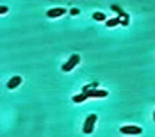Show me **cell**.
Segmentation results:
<instances>
[{"mask_svg": "<svg viewBox=\"0 0 155 137\" xmlns=\"http://www.w3.org/2000/svg\"><path fill=\"white\" fill-rule=\"evenodd\" d=\"M112 11H116V13H118V15H120V18H123V16L127 15V13H125V11H121V9H120V7H118V5H112Z\"/></svg>", "mask_w": 155, "mask_h": 137, "instance_id": "30bf717a", "label": "cell"}, {"mask_svg": "<svg viewBox=\"0 0 155 137\" xmlns=\"http://www.w3.org/2000/svg\"><path fill=\"white\" fill-rule=\"evenodd\" d=\"M7 11H9V7H7V5H0V15H5Z\"/></svg>", "mask_w": 155, "mask_h": 137, "instance_id": "8fae6325", "label": "cell"}, {"mask_svg": "<svg viewBox=\"0 0 155 137\" xmlns=\"http://www.w3.org/2000/svg\"><path fill=\"white\" fill-rule=\"evenodd\" d=\"M70 13H71V15H73V16H77V15H78V9H77V7H73V9H71Z\"/></svg>", "mask_w": 155, "mask_h": 137, "instance_id": "7c38bea8", "label": "cell"}, {"mask_svg": "<svg viewBox=\"0 0 155 137\" xmlns=\"http://www.w3.org/2000/svg\"><path fill=\"white\" fill-rule=\"evenodd\" d=\"M78 62H80V55H78V54H73V55H71V57H70L68 61L62 64L61 70L64 71V73H70V71H71V70H73V68L77 66Z\"/></svg>", "mask_w": 155, "mask_h": 137, "instance_id": "7a4b0ae2", "label": "cell"}, {"mask_svg": "<svg viewBox=\"0 0 155 137\" xmlns=\"http://www.w3.org/2000/svg\"><path fill=\"white\" fill-rule=\"evenodd\" d=\"M21 84V77L20 75H16V77H13L9 82H7V89H16L18 86Z\"/></svg>", "mask_w": 155, "mask_h": 137, "instance_id": "8992f818", "label": "cell"}, {"mask_svg": "<svg viewBox=\"0 0 155 137\" xmlns=\"http://www.w3.org/2000/svg\"><path fill=\"white\" fill-rule=\"evenodd\" d=\"M84 94L87 96V98H105L109 93L107 91H104V89H87V91H84Z\"/></svg>", "mask_w": 155, "mask_h": 137, "instance_id": "277c9868", "label": "cell"}, {"mask_svg": "<svg viewBox=\"0 0 155 137\" xmlns=\"http://www.w3.org/2000/svg\"><path fill=\"white\" fill-rule=\"evenodd\" d=\"M153 121H155V110H153Z\"/></svg>", "mask_w": 155, "mask_h": 137, "instance_id": "4fadbf2b", "label": "cell"}, {"mask_svg": "<svg viewBox=\"0 0 155 137\" xmlns=\"http://www.w3.org/2000/svg\"><path fill=\"white\" fill-rule=\"evenodd\" d=\"M71 100H73L75 103H82V102H86V100H87V96H86L84 93H78V94H75Z\"/></svg>", "mask_w": 155, "mask_h": 137, "instance_id": "ba28073f", "label": "cell"}, {"mask_svg": "<svg viewBox=\"0 0 155 137\" xmlns=\"http://www.w3.org/2000/svg\"><path fill=\"white\" fill-rule=\"evenodd\" d=\"M66 15V9L64 7H54V9H48L47 11V16L48 18H59V16Z\"/></svg>", "mask_w": 155, "mask_h": 137, "instance_id": "5b68a950", "label": "cell"}, {"mask_svg": "<svg viewBox=\"0 0 155 137\" xmlns=\"http://www.w3.org/2000/svg\"><path fill=\"white\" fill-rule=\"evenodd\" d=\"M96 119H98V116L96 114H89L87 118H86V121H84V134L86 135H89V134H93L94 130V125H96Z\"/></svg>", "mask_w": 155, "mask_h": 137, "instance_id": "6da1fadb", "label": "cell"}, {"mask_svg": "<svg viewBox=\"0 0 155 137\" xmlns=\"http://www.w3.org/2000/svg\"><path fill=\"white\" fill-rule=\"evenodd\" d=\"M120 132L123 135H141L143 134V128L137 126V125H125V126L120 128Z\"/></svg>", "mask_w": 155, "mask_h": 137, "instance_id": "3957f363", "label": "cell"}, {"mask_svg": "<svg viewBox=\"0 0 155 137\" xmlns=\"http://www.w3.org/2000/svg\"><path fill=\"white\" fill-rule=\"evenodd\" d=\"M93 18L96 20V21H105V20H107V15L102 13V11H96V13L93 15Z\"/></svg>", "mask_w": 155, "mask_h": 137, "instance_id": "9c48e42d", "label": "cell"}, {"mask_svg": "<svg viewBox=\"0 0 155 137\" xmlns=\"http://www.w3.org/2000/svg\"><path fill=\"white\" fill-rule=\"evenodd\" d=\"M105 25H107L109 29L118 27V25H121V18H110V20H105Z\"/></svg>", "mask_w": 155, "mask_h": 137, "instance_id": "52a82bcc", "label": "cell"}]
</instances>
